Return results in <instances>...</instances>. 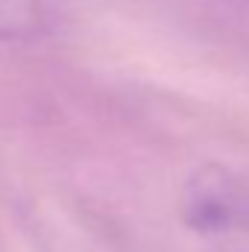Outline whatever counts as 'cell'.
Returning <instances> with one entry per match:
<instances>
[{"mask_svg": "<svg viewBox=\"0 0 249 252\" xmlns=\"http://www.w3.org/2000/svg\"><path fill=\"white\" fill-rule=\"evenodd\" d=\"M179 217L196 235L249 232V179L223 164H202L179 190Z\"/></svg>", "mask_w": 249, "mask_h": 252, "instance_id": "obj_1", "label": "cell"}, {"mask_svg": "<svg viewBox=\"0 0 249 252\" xmlns=\"http://www.w3.org/2000/svg\"><path fill=\"white\" fill-rule=\"evenodd\" d=\"M59 21V0H0V41H32Z\"/></svg>", "mask_w": 249, "mask_h": 252, "instance_id": "obj_2", "label": "cell"}]
</instances>
